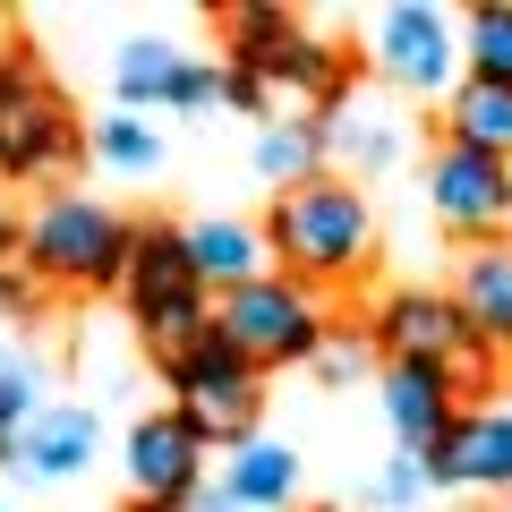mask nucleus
Masks as SVG:
<instances>
[{"mask_svg": "<svg viewBox=\"0 0 512 512\" xmlns=\"http://www.w3.org/2000/svg\"><path fill=\"white\" fill-rule=\"evenodd\" d=\"M43 367L26 359V350H0V461H9V436H18V427H35L43 419Z\"/></svg>", "mask_w": 512, "mask_h": 512, "instance_id": "nucleus-22", "label": "nucleus"}, {"mask_svg": "<svg viewBox=\"0 0 512 512\" xmlns=\"http://www.w3.org/2000/svg\"><path fill=\"white\" fill-rule=\"evenodd\" d=\"M0 512H9V504H0Z\"/></svg>", "mask_w": 512, "mask_h": 512, "instance_id": "nucleus-29", "label": "nucleus"}, {"mask_svg": "<svg viewBox=\"0 0 512 512\" xmlns=\"http://www.w3.org/2000/svg\"><path fill=\"white\" fill-rule=\"evenodd\" d=\"M444 137L470 146V154L512 163V86H495V77H461L453 103H444Z\"/></svg>", "mask_w": 512, "mask_h": 512, "instance_id": "nucleus-16", "label": "nucleus"}, {"mask_svg": "<svg viewBox=\"0 0 512 512\" xmlns=\"http://www.w3.org/2000/svg\"><path fill=\"white\" fill-rule=\"evenodd\" d=\"M402 154V120L367 94H350L342 111H325V163H359V171H384Z\"/></svg>", "mask_w": 512, "mask_h": 512, "instance_id": "nucleus-19", "label": "nucleus"}, {"mask_svg": "<svg viewBox=\"0 0 512 512\" xmlns=\"http://www.w3.org/2000/svg\"><path fill=\"white\" fill-rule=\"evenodd\" d=\"M94 137L77 128L69 94L43 77V60L0 52V180H52L86 154Z\"/></svg>", "mask_w": 512, "mask_h": 512, "instance_id": "nucleus-5", "label": "nucleus"}, {"mask_svg": "<svg viewBox=\"0 0 512 512\" xmlns=\"http://www.w3.org/2000/svg\"><path fill=\"white\" fill-rule=\"evenodd\" d=\"M256 171L291 197V188L325 180V120H299V111H282V120H265V137H256Z\"/></svg>", "mask_w": 512, "mask_h": 512, "instance_id": "nucleus-20", "label": "nucleus"}, {"mask_svg": "<svg viewBox=\"0 0 512 512\" xmlns=\"http://www.w3.org/2000/svg\"><path fill=\"white\" fill-rule=\"evenodd\" d=\"M367 333H376L384 367H453V376H461V367H487V350L470 342L453 291H393Z\"/></svg>", "mask_w": 512, "mask_h": 512, "instance_id": "nucleus-7", "label": "nucleus"}, {"mask_svg": "<svg viewBox=\"0 0 512 512\" xmlns=\"http://www.w3.org/2000/svg\"><path fill=\"white\" fill-rule=\"evenodd\" d=\"M171 393H180V419L197 427L205 444H248L256 436V410H265V376H256L248 359H239L222 333H205V342H188L180 359H163Z\"/></svg>", "mask_w": 512, "mask_h": 512, "instance_id": "nucleus-6", "label": "nucleus"}, {"mask_svg": "<svg viewBox=\"0 0 512 512\" xmlns=\"http://www.w3.org/2000/svg\"><path fill=\"white\" fill-rule=\"evenodd\" d=\"M205 453H214V444H205L180 410L137 419V427H128V453H120L128 504H137V512H188V495L205 487Z\"/></svg>", "mask_w": 512, "mask_h": 512, "instance_id": "nucleus-9", "label": "nucleus"}, {"mask_svg": "<svg viewBox=\"0 0 512 512\" xmlns=\"http://www.w3.org/2000/svg\"><path fill=\"white\" fill-rule=\"evenodd\" d=\"M453 308L487 359H512V239H478L453 274Z\"/></svg>", "mask_w": 512, "mask_h": 512, "instance_id": "nucleus-12", "label": "nucleus"}, {"mask_svg": "<svg viewBox=\"0 0 512 512\" xmlns=\"http://www.w3.org/2000/svg\"><path fill=\"white\" fill-rule=\"evenodd\" d=\"M427 495H436L427 453H402V461H384V478L367 487V504H376V512H410V504H427Z\"/></svg>", "mask_w": 512, "mask_h": 512, "instance_id": "nucleus-24", "label": "nucleus"}, {"mask_svg": "<svg viewBox=\"0 0 512 512\" xmlns=\"http://www.w3.org/2000/svg\"><path fill=\"white\" fill-rule=\"evenodd\" d=\"M461 60H470V77H495V86H512V0H487V9H470Z\"/></svg>", "mask_w": 512, "mask_h": 512, "instance_id": "nucleus-23", "label": "nucleus"}, {"mask_svg": "<svg viewBox=\"0 0 512 512\" xmlns=\"http://www.w3.org/2000/svg\"><path fill=\"white\" fill-rule=\"evenodd\" d=\"M188 256H197V274H205V291H239V282H256V274H274L265 265V231H248V222H188Z\"/></svg>", "mask_w": 512, "mask_h": 512, "instance_id": "nucleus-17", "label": "nucleus"}, {"mask_svg": "<svg viewBox=\"0 0 512 512\" xmlns=\"http://www.w3.org/2000/svg\"><path fill=\"white\" fill-rule=\"evenodd\" d=\"M376 69L393 77L402 94H444L461 69V43H453V18L444 9H427V0H402V9H384L376 18Z\"/></svg>", "mask_w": 512, "mask_h": 512, "instance_id": "nucleus-10", "label": "nucleus"}, {"mask_svg": "<svg viewBox=\"0 0 512 512\" xmlns=\"http://www.w3.org/2000/svg\"><path fill=\"white\" fill-rule=\"evenodd\" d=\"M128 512H137V504H128Z\"/></svg>", "mask_w": 512, "mask_h": 512, "instance_id": "nucleus-30", "label": "nucleus"}, {"mask_svg": "<svg viewBox=\"0 0 512 512\" xmlns=\"http://www.w3.org/2000/svg\"><path fill=\"white\" fill-rule=\"evenodd\" d=\"M453 419V367H384V427L402 436V453H436Z\"/></svg>", "mask_w": 512, "mask_h": 512, "instance_id": "nucleus-14", "label": "nucleus"}, {"mask_svg": "<svg viewBox=\"0 0 512 512\" xmlns=\"http://www.w3.org/2000/svg\"><path fill=\"white\" fill-rule=\"evenodd\" d=\"M188 77H197V52H180L171 35H137L111 52V86H120V111H146V103H171L180 111Z\"/></svg>", "mask_w": 512, "mask_h": 512, "instance_id": "nucleus-15", "label": "nucleus"}, {"mask_svg": "<svg viewBox=\"0 0 512 512\" xmlns=\"http://www.w3.org/2000/svg\"><path fill=\"white\" fill-rule=\"evenodd\" d=\"M436 487H487V495H512V402L504 410H461L453 436L427 453Z\"/></svg>", "mask_w": 512, "mask_h": 512, "instance_id": "nucleus-11", "label": "nucleus"}, {"mask_svg": "<svg viewBox=\"0 0 512 512\" xmlns=\"http://www.w3.org/2000/svg\"><path fill=\"white\" fill-rule=\"evenodd\" d=\"M86 461H94V410L52 402L35 427H18V436H9V461H0V470L26 478V487H60V478H77Z\"/></svg>", "mask_w": 512, "mask_h": 512, "instance_id": "nucleus-13", "label": "nucleus"}, {"mask_svg": "<svg viewBox=\"0 0 512 512\" xmlns=\"http://www.w3.org/2000/svg\"><path fill=\"white\" fill-rule=\"evenodd\" d=\"M427 205H436V222L453 239H504L512 222V163H495V154H470L444 137L436 154H427Z\"/></svg>", "mask_w": 512, "mask_h": 512, "instance_id": "nucleus-8", "label": "nucleus"}, {"mask_svg": "<svg viewBox=\"0 0 512 512\" xmlns=\"http://www.w3.org/2000/svg\"><path fill=\"white\" fill-rule=\"evenodd\" d=\"M222 487H231L248 512H291L299 504V453H291V444L248 436L231 461H222Z\"/></svg>", "mask_w": 512, "mask_h": 512, "instance_id": "nucleus-18", "label": "nucleus"}, {"mask_svg": "<svg viewBox=\"0 0 512 512\" xmlns=\"http://www.w3.org/2000/svg\"><path fill=\"white\" fill-rule=\"evenodd\" d=\"M265 248L282 256V274L291 282H350L367 265V248H376V205L359 197L350 180H308L291 188V197H274V214H265Z\"/></svg>", "mask_w": 512, "mask_h": 512, "instance_id": "nucleus-1", "label": "nucleus"}, {"mask_svg": "<svg viewBox=\"0 0 512 512\" xmlns=\"http://www.w3.org/2000/svg\"><path fill=\"white\" fill-rule=\"evenodd\" d=\"M214 333L256 367V376H265V367L316 359V350H325V333H333V316H325V299H316L308 282L256 274V282H239V291L214 299Z\"/></svg>", "mask_w": 512, "mask_h": 512, "instance_id": "nucleus-4", "label": "nucleus"}, {"mask_svg": "<svg viewBox=\"0 0 512 512\" xmlns=\"http://www.w3.org/2000/svg\"><path fill=\"white\" fill-rule=\"evenodd\" d=\"M188 512H248V504H239V495H231V487H214V478H205V487H197V495H188Z\"/></svg>", "mask_w": 512, "mask_h": 512, "instance_id": "nucleus-27", "label": "nucleus"}, {"mask_svg": "<svg viewBox=\"0 0 512 512\" xmlns=\"http://www.w3.org/2000/svg\"><path fill=\"white\" fill-rule=\"evenodd\" d=\"M0 308H9V316H35L43 308V274H35V265H0Z\"/></svg>", "mask_w": 512, "mask_h": 512, "instance_id": "nucleus-26", "label": "nucleus"}, {"mask_svg": "<svg viewBox=\"0 0 512 512\" xmlns=\"http://www.w3.org/2000/svg\"><path fill=\"white\" fill-rule=\"evenodd\" d=\"M94 163L120 171V180H154V171H163V137H154V120H137V111H103V120H94Z\"/></svg>", "mask_w": 512, "mask_h": 512, "instance_id": "nucleus-21", "label": "nucleus"}, {"mask_svg": "<svg viewBox=\"0 0 512 512\" xmlns=\"http://www.w3.org/2000/svg\"><path fill=\"white\" fill-rule=\"evenodd\" d=\"M9 248H18V214L0 205V265H9Z\"/></svg>", "mask_w": 512, "mask_h": 512, "instance_id": "nucleus-28", "label": "nucleus"}, {"mask_svg": "<svg viewBox=\"0 0 512 512\" xmlns=\"http://www.w3.org/2000/svg\"><path fill=\"white\" fill-rule=\"evenodd\" d=\"M367 359H376V333H350V325H333V333H325V350H316V367H325L333 384H350Z\"/></svg>", "mask_w": 512, "mask_h": 512, "instance_id": "nucleus-25", "label": "nucleus"}, {"mask_svg": "<svg viewBox=\"0 0 512 512\" xmlns=\"http://www.w3.org/2000/svg\"><path fill=\"white\" fill-rule=\"evenodd\" d=\"M128 325L146 333L163 359H180L188 342H205L214 333V291H205L197 256H188V231H171V222H146L137 231V256H128Z\"/></svg>", "mask_w": 512, "mask_h": 512, "instance_id": "nucleus-2", "label": "nucleus"}, {"mask_svg": "<svg viewBox=\"0 0 512 512\" xmlns=\"http://www.w3.org/2000/svg\"><path fill=\"white\" fill-rule=\"evenodd\" d=\"M128 256H137V222H120L111 205L43 197L26 222V265L43 274V291H111L128 282Z\"/></svg>", "mask_w": 512, "mask_h": 512, "instance_id": "nucleus-3", "label": "nucleus"}]
</instances>
